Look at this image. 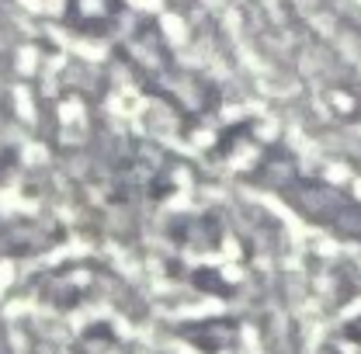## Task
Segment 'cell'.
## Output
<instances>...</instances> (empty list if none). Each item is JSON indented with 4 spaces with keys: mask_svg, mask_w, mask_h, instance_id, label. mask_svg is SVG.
Masks as SVG:
<instances>
[{
    "mask_svg": "<svg viewBox=\"0 0 361 354\" xmlns=\"http://www.w3.org/2000/svg\"><path fill=\"white\" fill-rule=\"evenodd\" d=\"M278 188H295V191H285V198L299 212H306V219L323 222L334 233L361 240V205H355L348 195H341V191H334L330 184H319V181H285Z\"/></svg>",
    "mask_w": 361,
    "mask_h": 354,
    "instance_id": "cell-1",
    "label": "cell"
}]
</instances>
